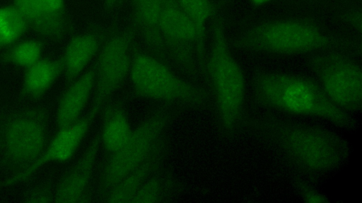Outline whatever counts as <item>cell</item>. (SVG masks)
I'll return each mask as SVG.
<instances>
[{
	"instance_id": "22",
	"label": "cell",
	"mask_w": 362,
	"mask_h": 203,
	"mask_svg": "<svg viewBox=\"0 0 362 203\" xmlns=\"http://www.w3.org/2000/svg\"><path fill=\"white\" fill-rule=\"evenodd\" d=\"M28 30L25 20L13 4L0 7V47L16 43Z\"/></svg>"
},
{
	"instance_id": "9",
	"label": "cell",
	"mask_w": 362,
	"mask_h": 203,
	"mask_svg": "<svg viewBox=\"0 0 362 203\" xmlns=\"http://www.w3.org/2000/svg\"><path fill=\"white\" fill-rule=\"evenodd\" d=\"M159 31L168 59L191 75L205 78L206 44L178 0H161Z\"/></svg>"
},
{
	"instance_id": "27",
	"label": "cell",
	"mask_w": 362,
	"mask_h": 203,
	"mask_svg": "<svg viewBox=\"0 0 362 203\" xmlns=\"http://www.w3.org/2000/svg\"><path fill=\"white\" fill-rule=\"evenodd\" d=\"M103 6L105 11L111 12L119 6L124 0H102Z\"/></svg>"
},
{
	"instance_id": "14",
	"label": "cell",
	"mask_w": 362,
	"mask_h": 203,
	"mask_svg": "<svg viewBox=\"0 0 362 203\" xmlns=\"http://www.w3.org/2000/svg\"><path fill=\"white\" fill-rule=\"evenodd\" d=\"M96 63L69 84L57 110L58 128L69 125L81 118L95 85Z\"/></svg>"
},
{
	"instance_id": "12",
	"label": "cell",
	"mask_w": 362,
	"mask_h": 203,
	"mask_svg": "<svg viewBox=\"0 0 362 203\" xmlns=\"http://www.w3.org/2000/svg\"><path fill=\"white\" fill-rule=\"evenodd\" d=\"M100 146L98 130L78 161L57 185L52 195V202L75 203L88 201V187Z\"/></svg>"
},
{
	"instance_id": "7",
	"label": "cell",
	"mask_w": 362,
	"mask_h": 203,
	"mask_svg": "<svg viewBox=\"0 0 362 203\" xmlns=\"http://www.w3.org/2000/svg\"><path fill=\"white\" fill-rule=\"evenodd\" d=\"M308 67L327 97L341 110L354 114L362 108V71L353 58L338 50L311 54Z\"/></svg>"
},
{
	"instance_id": "2",
	"label": "cell",
	"mask_w": 362,
	"mask_h": 203,
	"mask_svg": "<svg viewBox=\"0 0 362 203\" xmlns=\"http://www.w3.org/2000/svg\"><path fill=\"white\" fill-rule=\"evenodd\" d=\"M254 102L264 109L324 120L349 132L357 128L354 115L337 106L314 78L282 71L259 70L250 81Z\"/></svg>"
},
{
	"instance_id": "24",
	"label": "cell",
	"mask_w": 362,
	"mask_h": 203,
	"mask_svg": "<svg viewBox=\"0 0 362 203\" xmlns=\"http://www.w3.org/2000/svg\"><path fill=\"white\" fill-rule=\"evenodd\" d=\"M293 185L298 196L304 202L313 203L330 202L327 195L304 180H296Z\"/></svg>"
},
{
	"instance_id": "5",
	"label": "cell",
	"mask_w": 362,
	"mask_h": 203,
	"mask_svg": "<svg viewBox=\"0 0 362 203\" xmlns=\"http://www.w3.org/2000/svg\"><path fill=\"white\" fill-rule=\"evenodd\" d=\"M129 75L132 90L137 97L175 107L198 110L213 108L206 86L180 77L158 57L135 51Z\"/></svg>"
},
{
	"instance_id": "8",
	"label": "cell",
	"mask_w": 362,
	"mask_h": 203,
	"mask_svg": "<svg viewBox=\"0 0 362 203\" xmlns=\"http://www.w3.org/2000/svg\"><path fill=\"white\" fill-rule=\"evenodd\" d=\"M47 144V113L43 108H31L8 118L0 130L4 164L23 171L42 154Z\"/></svg>"
},
{
	"instance_id": "26",
	"label": "cell",
	"mask_w": 362,
	"mask_h": 203,
	"mask_svg": "<svg viewBox=\"0 0 362 203\" xmlns=\"http://www.w3.org/2000/svg\"><path fill=\"white\" fill-rule=\"evenodd\" d=\"M339 19L348 27L358 32L361 31V9L359 7L352 6L345 8L339 14Z\"/></svg>"
},
{
	"instance_id": "16",
	"label": "cell",
	"mask_w": 362,
	"mask_h": 203,
	"mask_svg": "<svg viewBox=\"0 0 362 203\" xmlns=\"http://www.w3.org/2000/svg\"><path fill=\"white\" fill-rule=\"evenodd\" d=\"M160 10L161 0H132V26L158 59L167 60L159 31Z\"/></svg>"
},
{
	"instance_id": "1",
	"label": "cell",
	"mask_w": 362,
	"mask_h": 203,
	"mask_svg": "<svg viewBox=\"0 0 362 203\" xmlns=\"http://www.w3.org/2000/svg\"><path fill=\"white\" fill-rule=\"evenodd\" d=\"M243 127L272 147L293 169L309 179L332 176L345 166L351 156L350 143L321 126L272 114H257L246 116Z\"/></svg>"
},
{
	"instance_id": "18",
	"label": "cell",
	"mask_w": 362,
	"mask_h": 203,
	"mask_svg": "<svg viewBox=\"0 0 362 203\" xmlns=\"http://www.w3.org/2000/svg\"><path fill=\"white\" fill-rule=\"evenodd\" d=\"M62 73V57L41 58L25 68L21 87L22 94L33 99L40 98Z\"/></svg>"
},
{
	"instance_id": "6",
	"label": "cell",
	"mask_w": 362,
	"mask_h": 203,
	"mask_svg": "<svg viewBox=\"0 0 362 203\" xmlns=\"http://www.w3.org/2000/svg\"><path fill=\"white\" fill-rule=\"evenodd\" d=\"M177 113V107L164 104L157 109L134 129L124 145L110 154L101 170L98 193L103 198L151 152Z\"/></svg>"
},
{
	"instance_id": "10",
	"label": "cell",
	"mask_w": 362,
	"mask_h": 203,
	"mask_svg": "<svg viewBox=\"0 0 362 203\" xmlns=\"http://www.w3.org/2000/svg\"><path fill=\"white\" fill-rule=\"evenodd\" d=\"M135 31L130 26L115 32L102 47L95 62V97L88 111L96 116L129 73Z\"/></svg>"
},
{
	"instance_id": "20",
	"label": "cell",
	"mask_w": 362,
	"mask_h": 203,
	"mask_svg": "<svg viewBox=\"0 0 362 203\" xmlns=\"http://www.w3.org/2000/svg\"><path fill=\"white\" fill-rule=\"evenodd\" d=\"M162 167L153 173L136 192L129 202H168L180 192L182 185L168 171Z\"/></svg>"
},
{
	"instance_id": "21",
	"label": "cell",
	"mask_w": 362,
	"mask_h": 203,
	"mask_svg": "<svg viewBox=\"0 0 362 203\" xmlns=\"http://www.w3.org/2000/svg\"><path fill=\"white\" fill-rule=\"evenodd\" d=\"M43 50L44 44L41 40L16 42L0 55V62L26 68L41 59Z\"/></svg>"
},
{
	"instance_id": "4",
	"label": "cell",
	"mask_w": 362,
	"mask_h": 203,
	"mask_svg": "<svg viewBox=\"0 0 362 203\" xmlns=\"http://www.w3.org/2000/svg\"><path fill=\"white\" fill-rule=\"evenodd\" d=\"M211 42L206 54L205 80L223 135L231 137L243 127L247 84L227 38L222 7L214 14Z\"/></svg>"
},
{
	"instance_id": "29",
	"label": "cell",
	"mask_w": 362,
	"mask_h": 203,
	"mask_svg": "<svg viewBox=\"0 0 362 203\" xmlns=\"http://www.w3.org/2000/svg\"><path fill=\"white\" fill-rule=\"evenodd\" d=\"M298 1H300V2L304 3V4H314L322 3V2L326 1L327 0H298Z\"/></svg>"
},
{
	"instance_id": "19",
	"label": "cell",
	"mask_w": 362,
	"mask_h": 203,
	"mask_svg": "<svg viewBox=\"0 0 362 203\" xmlns=\"http://www.w3.org/2000/svg\"><path fill=\"white\" fill-rule=\"evenodd\" d=\"M99 130L101 145L108 153H113L121 148L133 130L125 106L120 103L107 106Z\"/></svg>"
},
{
	"instance_id": "3",
	"label": "cell",
	"mask_w": 362,
	"mask_h": 203,
	"mask_svg": "<svg viewBox=\"0 0 362 203\" xmlns=\"http://www.w3.org/2000/svg\"><path fill=\"white\" fill-rule=\"evenodd\" d=\"M231 48L252 53L291 56L352 49L350 39L332 33L316 22L283 18L260 20L243 28L230 41Z\"/></svg>"
},
{
	"instance_id": "11",
	"label": "cell",
	"mask_w": 362,
	"mask_h": 203,
	"mask_svg": "<svg viewBox=\"0 0 362 203\" xmlns=\"http://www.w3.org/2000/svg\"><path fill=\"white\" fill-rule=\"evenodd\" d=\"M96 117L88 111L75 123L59 128L55 136L47 144L42 154L35 162L2 181L0 185L3 187H10L19 184L27 180L40 168L49 163L69 160L77 150Z\"/></svg>"
},
{
	"instance_id": "17",
	"label": "cell",
	"mask_w": 362,
	"mask_h": 203,
	"mask_svg": "<svg viewBox=\"0 0 362 203\" xmlns=\"http://www.w3.org/2000/svg\"><path fill=\"white\" fill-rule=\"evenodd\" d=\"M28 28L41 37L60 40L71 30V20L51 17L43 11L40 0H13Z\"/></svg>"
},
{
	"instance_id": "28",
	"label": "cell",
	"mask_w": 362,
	"mask_h": 203,
	"mask_svg": "<svg viewBox=\"0 0 362 203\" xmlns=\"http://www.w3.org/2000/svg\"><path fill=\"white\" fill-rule=\"evenodd\" d=\"M250 4L256 6H264L272 0H248Z\"/></svg>"
},
{
	"instance_id": "15",
	"label": "cell",
	"mask_w": 362,
	"mask_h": 203,
	"mask_svg": "<svg viewBox=\"0 0 362 203\" xmlns=\"http://www.w3.org/2000/svg\"><path fill=\"white\" fill-rule=\"evenodd\" d=\"M105 37V32L103 31H92L71 38L61 56L63 73L68 84L83 73L103 44Z\"/></svg>"
},
{
	"instance_id": "25",
	"label": "cell",
	"mask_w": 362,
	"mask_h": 203,
	"mask_svg": "<svg viewBox=\"0 0 362 203\" xmlns=\"http://www.w3.org/2000/svg\"><path fill=\"white\" fill-rule=\"evenodd\" d=\"M43 11L48 16L62 20H70L65 0H40Z\"/></svg>"
},
{
	"instance_id": "23",
	"label": "cell",
	"mask_w": 362,
	"mask_h": 203,
	"mask_svg": "<svg viewBox=\"0 0 362 203\" xmlns=\"http://www.w3.org/2000/svg\"><path fill=\"white\" fill-rule=\"evenodd\" d=\"M178 1L194 23L200 40L206 44V25L216 11V8L211 1L178 0Z\"/></svg>"
},
{
	"instance_id": "13",
	"label": "cell",
	"mask_w": 362,
	"mask_h": 203,
	"mask_svg": "<svg viewBox=\"0 0 362 203\" xmlns=\"http://www.w3.org/2000/svg\"><path fill=\"white\" fill-rule=\"evenodd\" d=\"M167 134L158 142L148 156L123 179L115 185L101 199L105 202H129L133 195L158 169L168 152Z\"/></svg>"
}]
</instances>
